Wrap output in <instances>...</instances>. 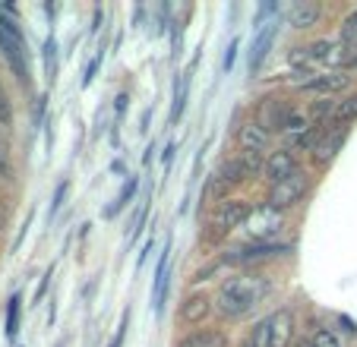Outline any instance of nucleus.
<instances>
[{
  "mask_svg": "<svg viewBox=\"0 0 357 347\" xmlns=\"http://www.w3.org/2000/svg\"><path fill=\"white\" fill-rule=\"evenodd\" d=\"M266 294H269V281L263 275H237V278H228L218 287V294L212 303H215L218 316L237 322V319H247L263 303Z\"/></svg>",
  "mask_w": 357,
  "mask_h": 347,
  "instance_id": "obj_1",
  "label": "nucleus"
},
{
  "mask_svg": "<svg viewBox=\"0 0 357 347\" xmlns=\"http://www.w3.org/2000/svg\"><path fill=\"white\" fill-rule=\"evenodd\" d=\"M297 334L294 309L282 307L263 322V347H291Z\"/></svg>",
  "mask_w": 357,
  "mask_h": 347,
  "instance_id": "obj_2",
  "label": "nucleus"
},
{
  "mask_svg": "<svg viewBox=\"0 0 357 347\" xmlns=\"http://www.w3.org/2000/svg\"><path fill=\"white\" fill-rule=\"evenodd\" d=\"M291 253V243H243L225 253V265H250V262H263L272 256H284Z\"/></svg>",
  "mask_w": 357,
  "mask_h": 347,
  "instance_id": "obj_3",
  "label": "nucleus"
},
{
  "mask_svg": "<svg viewBox=\"0 0 357 347\" xmlns=\"http://www.w3.org/2000/svg\"><path fill=\"white\" fill-rule=\"evenodd\" d=\"M284 231L282 212H272L263 206L259 212L250 215V243H278V234Z\"/></svg>",
  "mask_w": 357,
  "mask_h": 347,
  "instance_id": "obj_4",
  "label": "nucleus"
},
{
  "mask_svg": "<svg viewBox=\"0 0 357 347\" xmlns=\"http://www.w3.org/2000/svg\"><path fill=\"white\" fill-rule=\"evenodd\" d=\"M253 208H250L247 199H222L212 215V227H215L218 234H228V231H237L241 224H247Z\"/></svg>",
  "mask_w": 357,
  "mask_h": 347,
  "instance_id": "obj_5",
  "label": "nucleus"
},
{
  "mask_svg": "<svg viewBox=\"0 0 357 347\" xmlns=\"http://www.w3.org/2000/svg\"><path fill=\"white\" fill-rule=\"evenodd\" d=\"M297 174H301V161H297V155L291 152V148H278V152H269V155H266L263 177L272 183V187H278V183L291 180V177H297Z\"/></svg>",
  "mask_w": 357,
  "mask_h": 347,
  "instance_id": "obj_6",
  "label": "nucleus"
},
{
  "mask_svg": "<svg viewBox=\"0 0 357 347\" xmlns=\"http://www.w3.org/2000/svg\"><path fill=\"white\" fill-rule=\"evenodd\" d=\"M303 193H307V177L297 174V177H291V180H284V183H278V187L269 190L266 206H269L272 212H284V208H294L297 202L303 199Z\"/></svg>",
  "mask_w": 357,
  "mask_h": 347,
  "instance_id": "obj_7",
  "label": "nucleus"
},
{
  "mask_svg": "<svg viewBox=\"0 0 357 347\" xmlns=\"http://www.w3.org/2000/svg\"><path fill=\"white\" fill-rule=\"evenodd\" d=\"M307 54H310L313 63H326V67H348L351 61V47L342 45V41H332V38H319L313 41L310 47H307Z\"/></svg>",
  "mask_w": 357,
  "mask_h": 347,
  "instance_id": "obj_8",
  "label": "nucleus"
},
{
  "mask_svg": "<svg viewBox=\"0 0 357 347\" xmlns=\"http://www.w3.org/2000/svg\"><path fill=\"white\" fill-rule=\"evenodd\" d=\"M275 35H278V20H272L269 26H263L257 35H253V45H250V54H247V70L250 76H257L263 70L266 57H269L272 45H275Z\"/></svg>",
  "mask_w": 357,
  "mask_h": 347,
  "instance_id": "obj_9",
  "label": "nucleus"
},
{
  "mask_svg": "<svg viewBox=\"0 0 357 347\" xmlns=\"http://www.w3.org/2000/svg\"><path fill=\"white\" fill-rule=\"evenodd\" d=\"M348 88H351L348 70H329V73H317L310 82H303V92L319 95V98H332V95L348 92Z\"/></svg>",
  "mask_w": 357,
  "mask_h": 347,
  "instance_id": "obj_10",
  "label": "nucleus"
},
{
  "mask_svg": "<svg viewBox=\"0 0 357 347\" xmlns=\"http://www.w3.org/2000/svg\"><path fill=\"white\" fill-rule=\"evenodd\" d=\"M168 287H171V243H165V249L158 253L155 281H152V307H155V313H165Z\"/></svg>",
  "mask_w": 357,
  "mask_h": 347,
  "instance_id": "obj_11",
  "label": "nucleus"
},
{
  "mask_svg": "<svg viewBox=\"0 0 357 347\" xmlns=\"http://www.w3.org/2000/svg\"><path fill=\"white\" fill-rule=\"evenodd\" d=\"M284 20H288L291 29H313L319 20H323V7H319L317 0H297V3H291L288 13H284Z\"/></svg>",
  "mask_w": 357,
  "mask_h": 347,
  "instance_id": "obj_12",
  "label": "nucleus"
},
{
  "mask_svg": "<svg viewBox=\"0 0 357 347\" xmlns=\"http://www.w3.org/2000/svg\"><path fill=\"white\" fill-rule=\"evenodd\" d=\"M269 142H272V133L259 121H250L237 130V146H241V152H259L263 155L266 148H269Z\"/></svg>",
  "mask_w": 357,
  "mask_h": 347,
  "instance_id": "obj_13",
  "label": "nucleus"
},
{
  "mask_svg": "<svg viewBox=\"0 0 357 347\" xmlns=\"http://www.w3.org/2000/svg\"><path fill=\"white\" fill-rule=\"evenodd\" d=\"M344 139H348V130H326L323 136H319L317 148H313V164L317 167H326L332 158L338 155V148L344 146Z\"/></svg>",
  "mask_w": 357,
  "mask_h": 347,
  "instance_id": "obj_14",
  "label": "nucleus"
},
{
  "mask_svg": "<svg viewBox=\"0 0 357 347\" xmlns=\"http://www.w3.org/2000/svg\"><path fill=\"white\" fill-rule=\"evenodd\" d=\"M26 45H20V41H13L3 29H0V51H3V57H7V63L13 67L16 79L26 82L29 86V63H26V51H22Z\"/></svg>",
  "mask_w": 357,
  "mask_h": 347,
  "instance_id": "obj_15",
  "label": "nucleus"
},
{
  "mask_svg": "<svg viewBox=\"0 0 357 347\" xmlns=\"http://www.w3.org/2000/svg\"><path fill=\"white\" fill-rule=\"evenodd\" d=\"M288 111H291V105H284V101H278V98H266V105L259 107V117H257V121L263 123L269 133H284Z\"/></svg>",
  "mask_w": 357,
  "mask_h": 347,
  "instance_id": "obj_16",
  "label": "nucleus"
},
{
  "mask_svg": "<svg viewBox=\"0 0 357 347\" xmlns=\"http://www.w3.org/2000/svg\"><path fill=\"white\" fill-rule=\"evenodd\" d=\"M212 313V300L206 294H190L181 303V322L183 325H202Z\"/></svg>",
  "mask_w": 357,
  "mask_h": 347,
  "instance_id": "obj_17",
  "label": "nucleus"
},
{
  "mask_svg": "<svg viewBox=\"0 0 357 347\" xmlns=\"http://www.w3.org/2000/svg\"><path fill=\"white\" fill-rule=\"evenodd\" d=\"M174 347H228V338L218 328H196V332L183 334Z\"/></svg>",
  "mask_w": 357,
  "mask_h": 347,
  "instance_id": "obj_18",
  "label": "nucleus"
},
{
  "mask_svg": "<svg viewBox=\"0 0 357 347\" xmlns=\"http://www.w3.org/2000/svg\"><path fill=\"white\" fill-rule=\"evenodd\" d=\"M354 121H357V92L335 101V114H332V121H329V130H348V123H354Z\"/></svg>",
  "mask_w": 357,
  "mask_h": 347,
  "instance_id": "obj_19",
  "label": "nucleus"
},
{
  "mask_svg": "<svg viewBox=\"0 0 357 347\" xmlns=\"http://www.w3.org/2000/svg\"><path fill=\"white\" fill-rule=\"evenodd\" d=\"M136 190H139V177H130L127 174V183L121 187V193H117V199L111 202L108 208H105V218H114L121 208H127L130 202H133V196H136Z\"/></svg>",
  "mask_w": 357,
  "mask_h": 347,
  "instance_id": "obj_20",
  "label": "nucleus"
},
{
  "mask_svg": "<svg viewBox=\"0 0 357 347\" xmlns=\"http://www.w3.org/2000/svg\"><path fill=\"white\" fill-rule=\"evenodd\" d=\"M187 92H190V76L181 73V79H174V101H171V123L181 121L183 105H187Z\"/></svg>",
  "mask_w": 357,
  "mask_h": 347,
  "instance_id": "obj_21",
  "label": "nucleus"
},
{
  "mask_svg": "<svg viewBox=\"0 0 357 347\" xmlns=\"http://www.w3.org/2000/svg\"><path fill=\"white\" fill-rule=\"evenodd\" d=\"M45 73H47V82H54L57 79V41H54V35L45 41Z\"/></svg>",
  "mask_w": 357,
  "mask_h": 347,
  "instance_id": "obj_22",
  "label": "nucleus"
},
{
  "mask_svg": "<svg viewBox=\"0 0 357 347\" xmlns=\"http://www.w3.org/2000/svg\"><path fill=\"white\" fill-rule=\"evenodd\" d=\"M342 45H348L351 51H357V10L344 16V22H342Z\"/></svg>",
  "mask_w": 357,
  "mask_h": 347,
  "instance_id": "obj_23",
  "label": "nucleus"
},
{
  "mask_svg": "<svg viewBox=\"0 0 357 347\" xmlns=\"http://www.w3.org/2000/svg\"><path fill=\"white\" fill-rule=\"evenodd\" d=\"M20 294H13L10 297V307H7V338L13 341L16 338V332H20Z\"/></svg>",
  "mask_w": 357,
  "mask_h": 347,
  "instance_id": "obj_24",
  "label": "nucleus"
},
{
  "mask_svg": "<svg viewBox=\"0 0 357 347\" xmlns=\"http://www.w3.org/2000/svg\"><path fill=\"white\" fill-rule=\"evenodd\" d=\"M0 127H3V130L13 127V101H10L3 82H0Z\"/></svg>",
  "mask_w": 357,
  "mask_h": 347,
  "instance_id": "obj_25",
  "label": "nucleus"
},
{
  "mask_svg": "<svg viewBox=\"0 0 357 347\" xmlns=\"http://www.w3.org/2000/svg\"><path fill=\"white\" fill-rule=\"evenodd\" d=\"M310 344L313 347H342V341H338V334L332 332V328H319V332L313 334Z\"/></svg>",
  "mask_w": 357,
  "mask_h": 347,
  "instance_id": "obj_26",
  "label": "nucleus"
},
{
  "mask_svg": "<svg viewBox=\"0 0 357 347\" xmlns=\"http://www.w3.org/2000/svg\"><path fill=\"white\" fill-rule=\"evenodd\" d=\"M269 16H275V20H278V3H263V7H259V13L253 16V26H257V29L269 26V22H266Z\"/></svg>",
  "mask_w": 357,
  "mask_h": 347,
  "instance_id": "obj_27",
  "label": "nucleus"
},
{
  "mask_svg": "<svg viewBox=\"0 0 357 347\" xmlns=\"http://www.w3.org/2000/svg\"><path fill=\"white\" fill-rule=\"evenodd\" d=\"M237 47H241V41H231L228 45V51H225V57H222V70L225 73H231V67H234V57H237Z\"/></svg>",
  "mask_w": 357,
  "mask_h": 347,
  "instance_id": "obj_28",
  "label": "nucleus"
},
{
  "mask_svg": "<svg viewBox=\"0 0 357 347\" xmlns=\"http://www.w3.org/2000/svg\"><path fill=\"white\" fill-rule=\"evenodd\" d=\"M98 67H101V54H95L92 61H89L86 73H82V86H92V79H95V73H98Z\"/></svg>",
  "mask_w": 357,
  "mask_h": 347,
  "instance_id": "obj_29",
  "label": "nucleus"
},
{
  "mask_svg": "<svg viewBox=\"0 0 357 347\" xmlns=\"http://www.w3.org/2000/svg\"><path fill=\"white\" fill-rule=\"evenodd\" d=\"M67 190H70V183L63 180L61 187H57V193H54V202H51V218H54L57 212H61V206H63V199H67Z\"/></svg>",
  "mask_w": 357,
  "mask_h": 347,
  "instance_id": "obj_30",
  "label": "nucleus"
},
{
  "mask_svg": "<svg viewBox=\"0 0 357 347\" xmlns=\"http://www.w3.org/2000/svg\"><path fill=\"white\" fill-rule=\"evenodd\" d=\"M0 180H13V164H10L3 148H0Z\"/></svg>",
  "mask_w": 357,
  "mask_h": 347,
  "instance_id": "obj_31",
  "label": "nucleus"
},
{
  "mask_svg": "<svg viewBox=\"0 0 357 347\" xmlns=\"http://www.w3.org/2000/svg\"><path fill=\"white\" fill-rule=\"evenodd\" d=\"M127 322H130V313H123V322H121V328H117V334L108 341V347H121L123 344V334H127Z\"/></svg>",
  "mask_w": 357,
  "mask_h": 347,
  "instance_id": "obj_32",
  "label": "nucleus"
},
{
  "mask_svg": "<svg viewBox=\"0 0 357 347\" xmlns=\"http://www.w3.org/2000/svg\"><path fill=\"white\" fill-rule=\"evenodd\" d=\"M127 107H130V95H127V92H121V95L114 98V114H117V121L123 117V111H127Z\"/></svg>",
  "mask_w": 357,
  "mask_h": 347,
  "instance_id": "obj_33",
  "label": "nucleus"
},
{
  "mask_svg": "<svg viewBox=\"0 0 357 347\" xmlns=\"http://www.w3.org/2000/svg\"><path fill=\"white\" fill-rule=\"evenodd\" d=\"M241 347H263V322H259V325H257V332L250 334V338L243 341Z\"/></svg>",
  "mask_w": 357,
  "mask_h": 347,
  "instance_id": "obj_34",
  "label": "nucleus"
},
{
  "mask_svg": "<svg viewBox=\"0 0 357 347\" xmlns=\"http://www.w3.org/2000/svg\"><path fill=\"white\" fill-rule=\"evenodd\" d=\"M51 275H54V272H51V268H47V272H45V278H41V284H38V291H35V297H32L35 303H41V297L47 294V284H51Z\"/></svg>",
  "mask_w": 357,
  "mask_h": 347,
  "instance_id": "obj_35",
  "label": "nucleus"
},
{
  "mask_svg": "<svg viewBox=\"0 0 357 347\" xmlns=\"http://www.w3.org/2000/svg\"><path fill=\"white\" fill-rule=\"evenodd\" d=\"M338 325H342L348 334H354V338H357V322L351 319V316H338Z\"/></svg>",
  "mask_w": 357,
  "mask_h": 347,
  "instance_id": "obj_36",
  "label": "nucleus"
},
{
  "mask_svg": "<svg viewBox=\"0 0 357 347\" xmlns=\"http://www.w3.org/2000/svg\"><path fill=\"white\" fill-rule=\"evenodd\" d=\"M152 249H155V243L146 240V247H142V253H139V262H136V272H139V268L146 265V259H149V253H152Z\"/></svg>",
  "mask_w": 357,
  "mask_h": 347,
  "instance_id": "obj_37",
  "label": "nucleus"
},
{
  "mask_svg": "<svg viewBox=\"0 0 357 347\" xmlns=\"http://www.w3.org/2000/svg\"><path fill=\"white\" fill-rule=\"evenodd\" d=\"M174 152H177V146L171 142V146L165 148V155H162V164H165V167H171V161H174Z\"/></svg>",
  "mask_w": 357,
  "mask_h": 347,
  "instance_id": "obj_38",
  "label": "nucleus"
},
{
  "mask_svg": "<svg viewBox=\"0 0 357 347\" xmlns=\"http://www.w3.org/2000/svg\"><path fill=\"white\" fill-rule=\"evenodd\" d=\"M98 22H101V10H95V13H92V26H89V32H95V29H98Z\"/></svg>",
  "mask_w": 357,
  "mask_h": 347,
  "instance_id": "obj_39",
  "label": "nucleus"
},
{
  "mask_svg": "<svg viewBox=\"0 0 357 347\" xmlns=\"http://www.w3.org/2000/svg\"><path fill=\"white\" fill-rule=\"evenodd\" d=\"M348 70H357V51L351 54V61H348Z\"/></svg>",
  "mask_w": 357,
  "mask_h": 347,
  "instance_id": "obj_40",
  "label": "nucleus"
},
{
  "mask_svg": "<svg viewBox=\"0 0 357 347\" xmlns=\"http://www.w3.org/2000/svg\"><path fill=\"white\" fill-rule=\"evenodd\" d=\"M301 347H313V344H307V341H303V344H301Z\"/></svg>",
  "mask_w": 357,
  "mask_h": 347,
  "instance_id": "obj_41",
  "label": "nucleus"
}]
</instances>
